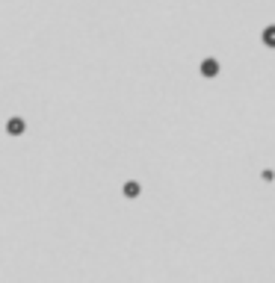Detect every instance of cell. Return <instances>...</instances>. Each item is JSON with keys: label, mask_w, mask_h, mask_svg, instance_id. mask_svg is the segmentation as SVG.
I'll list each match as a JSON object with an SVG mask.
<instances>
[{"label": "cell", "mask_w": 275, "mask_h": 283, "mask_svg": "<svg viewBox=\"0 0 275 283\" xmlns=\"http://www.w3.org/2000/svg\"><path fill=\"white\" fill-rule=\"evenodd\" d=\"M198 74H201V77H207V80L219 77V59H213V56L201 59V65H198Z\"/></svg>", "instance_id": "obj_1"}, {"label": "cell", "mask_w": 275, "mask_h": 283, "mask_svg": "<svg viewBox=\"0 0 275 283\" xmlns=\"http://www.w3.org/2000/svg\"><path fill=\"white\" fill-rule=\"evenodd\" d=\"M24 130H27V121H24L21 115H12V118L6 121V133H9V136H24Z\"/></svg>", "instance_id": "obj_2"}, {"label": "cell", "mask_w": 275, "mask_h": 283, "mask_svg": "<svg viewBox=\"0 0 275 283\" xmlns=\"http://www.w3.org/2000/svg\"><path fill=\"white\" fill-rule=\"evenodd\" d=\"M261 41H264V47L275 50V24H267V27H264V32H261Z\"/></svg>", "instance_id": "obj_3"}, {"label": "cell", "mask_w": 275, "mask_h": 283, "mask_svg": "<svg viewBox=\"0 0 275 283\" xmlns=\"http://www.w3.org/2000/svg\"><path fill=\"white\" fill-rule=\"evenodd\" d=\"M139 192H142V186L136 180H127L124 183V198H139Z\"/></svg>", "instance_id": "obj_4"}]
</instances>
